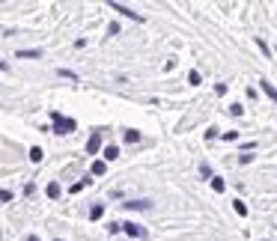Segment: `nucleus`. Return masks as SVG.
I'll use <instances>...</instances> for the list:
<instances>
[{
	"label": "nucleus",
	"instance_id": "obj_9",
	"mask_svg": "<svg viewBox=\"0 0 277 241\" xmlns=\"http://www.w3.org/2000/svg\"><path fill=\"white\" fill-rule=\"evenodd\" d=\"M18 57H21V60H39L42 51H18Z\"/></svg>",
	"mask_w": 277,
	"mask_h": 241
},
{
	"label": "nucleus",
	"instance_id": "obj_1",
	"mask_svg": "<svg viewBox=\"0 0 277 241\" xmlns=\"http://www.w3.org/2000/svg\"><path fill=\"white\" fill-rule=\"evenodd\" d=\"M54 131H57V134H69V131H75V122L66 119V116H60V113H54Z\"/></svg>",
	"mask_w": 277,
	"mask_h": 241
},
{
	"label": "nucleus",
	"instance_id": "obj_24",
	"mask_svg": "<svg viewBox=\"0 0 277 241\" xmlns=\"http://www.w3.org/2000/svg\"><path fill=\"white\" fill-rule=\"evenodd\" d=\"M27 241H39V235H27Z\"/></svg>",
	"mask_w": 277,
	"mask_h": 241
},
{
	"label": "nucleus",
	"instance_id": "obj_11",
	"mask_svg": "<svg viewBox=\"0 0 277 241\" xmlns=\"http://www.w3.org/2000/svg\"><path fill=\"white\" fill-rule=\"evenodd\" d=\"M48 197H51V200H57V197H60V185H57V182H51V185H48Z\"/></svg>",
	"mask_w": 277,
	"mask_h": 241
},
{
	"label": "nucleus",
	"instance_id": "obj_23",
	"mask_svg": "<svg viewBox=\"0 0 277 241\" xmlns=\"http://www.w3.org/2000/svg\"><path fill=\"white\" fill-rule=\"evenodd\" d=\"M239 161H242V164H250V161H253V155H250V152H242V158H239Z\"/></svg>",
	"mask_w": 277,
	"mask_h": 241
},
{
	"label": "nucleus",
	"instance_id": "obj_7",
	"mask_svg": "<svg viewBox=\"0 0 277 241\" xmlns=\"http://www.w3.org/2000/svg\"><path fill=\"white\" fill-rule=\"evenodd\" d=\"M117 158H120V149L117 146H107L104 149V161H117Z\"/></svg>",
	"mask_w": 277,
	"mask_h": 241
},
{
	"label": "nucleus",
	"instance_id": "obj_3",
	"mask_svg": "<svg viewBox=\"0 0 277 241\" xmlns=\"http://www.w3.org/2000/svg\"><path fill=\"white\" fill-rule=\"evenodd\" d=\"M110 9H114V12H123L125 18H134V21H143V15H140V12H134V9H128V6H123V3H117V0L110 3Z\"/></svg>",
	"mask_w": 277,
	"mask_h": 241
},
{
	"label": "nucleus",
	"instance_id": "obj_21",
	"mask_svg": "<svg viewBox=\"0 0 277 241\" xmlns=\"http://www.w3.org/2000/svg\"><path fill=\"white\" fill-rule=\"evenodd\" d=\"M57 74H60V77H69V81H75V77H78L75 71H69V69H60V71H57Z\"/></svg>",
	"mask_w": 277,
	"mask_h": 241
},
{
	"label": "nucleus",
	"instance_id": "obj_2",
	"mask_svg": "<svg viewBox=\"0 0 277 241\" xmlns=\"http://www.w3.org/2000/svg\"><path fill=\"white\" fill-rule=\"evenodd\" d=\"M125 229V235H131V238H146L149 235V229L146 226H140V223H120Z\"/></svg>",
	"mask_w": 277,
	"mask_h": 241
},
{
	"label": "nucleus",
	"instance_id": "obj_18",
	"mask_svg": "<svg viewBox=\"0 0 277 241\" xmlns=\"http://www.w3.org/2000/svg\"><path fill=\"white\" fill-rule=\"evenodd\" d=\"M90 185V179H84V182H78V185H72V194H78V191H84Z\"/></svg>",
	"mask_w": 277,
	"mask_h": 241
},
{
	"label": "nucleus",
	"instance_id": "obj_5",
	"mask_svg": "<svg viewBox=\"0 0 277 241\" xmlns=\"http://www.w3.org/2000/svg\"><path fill=\"white\" fill-rule=\"evenodd\" d=\"M123 206L128 208V211H143V208H149V203H146V200H137V203L131 200V203H123Z\"/></svg>",
	"mask_w": 277,
	"mask_h": 241
},
{
	"label": "nucleus",
	"instance_id": "obj_16",
	"mask_svg": "<svg viewBox=\"0 0 277 241\" xmlns=\"http://www.w3.org/2000/svg\"><path fill=\"white\" fill-rule=\"evenodd\" d=\"M188 81H191L194 87H200V84H203V77H200V71H191V74H188Z\"/></svg>",
	"mask_w": 277,
	"mask_h": 241
},
{
	"label": "nucleus",
	"instance_id": "obj_6",
	"mask_svg": "<svg viewBox=\"0 0 277 241\" xmlns=\"http://www.w3.org/2000/svg\"><path fill=\"white\" fill-rule=\"evenodd\" d=\"M262 93H265V96H268V99L277 104V90L271 87V84H265V81H262Z\"/></svg>",
	"mask_w": 277,
	"mask_h": 241
},
{
	"label": "nucleus",
	"instance_id": "obj_20",
	"mask_svg": "<svg viewBox=\"0 0 277 241\" xmlns=\"http://www.w3.org/2000/svg\"><path fill=\"white\" fill-rule=\"evenodd\" d=\"M220 137L227 140V143H233V140H239V131H227V134H220Z\"/></svg>",
	"mask_w": 277,
	"mask_h": 241
},
{
	"label": "nucleus",
	"instance_id": "obj_22",
	"mask_svg": "<svg viewBox=\"0 0 277 241\" xmlns=\"http://www.w3.org/2000/svg\"><path fill=\"white\" fill-rule=\"evenodd\" d=\"M230 113H233V116H242V113H245V107H242V104H233V107H230Z\"/></svg>",
	"mask_w": 277,
	"mask_h": 241
},
{
	"label": "nucleus",
	"instance_id": "obj_13",
	"mask_svg": "<svg viewBox=\"0 0 277 241\" xmlns=\"http://www.w3.org/2000/svg\"><path fill=\"white\" fill-rule=\"evenodd\" d=\"M30 161H33V164H39V161H42V149H39V146H33V149H30Z\"/></svg>",
	"mask_w": 277,
	"mask_h": 241
},
{
	"label": "nucleus",
	"instance_id": "obj_4",
	"mask_svg": "<svg viewBox=\"0 0 277 241\" xmlns=\"http://www.w3.org/2000/svg\"><path fill=\"white\" fill-rule=\"evenodd\" d=\"M98 146H101V134L95 131V134L90 137V143H87V152H90V155H95V152H98Z\"/></svg>",
	"mask_w": 277,
	"mask_h": 241
},
{
	"label": "nucleus",
	"instance_id": "obj_12",
	"mask_svg": "<svg viewBox=\"0 0 277 241\" xmlns=\"http://www.w3.org/2000/svg\"><path fill=\"white\" fill-rule=\"evenodd\" d=\"M233 208H236V214H242V217L247 214V206L242 203V200H233Z\"/></svg>",
	"mask_w": 277,
	"mask_h": 241
},
{
	"label": "nucleus",
	"instance_id": "obj_19",
	"mask_svg": "<svg viewBox=\"0 0 277 241\" xmlns=\"http://www.w3.org/2000/svg\"><path fill=\"white\" fill-rule=\"evenodd\" d=\"M200 173H203V176H206V179H212V176H215V173H212V167H209V164H200Z\"/></svg>",
	"mask_w": 277,
	"mask_h": 241
},
{
	"label": "nucleus",
	"instance_id": "obj_17",
	"mask_svg": "<svg viewBox=\"0 0 277 241\" xmlns=\"http://www.w3.org/2000/svg\"><path fill=\"white\" fill-rule=\"evenodd\" d=\"M256 48H259V51H262V54H265V57H271V51H268V45H265V42H262V39H256Z\"/></svg>",
	"mask_w": 277,
	"mask_h": 241
},
{
	"label": "nucleus",
	"instance_id": "obj_10",
	"mask_svg": "<svg viewBox=\"0 0 277 241\" xmlns=\"http://www.w3.org/2000/svg\"><path fill=\"white\" fill-rule=\"evenodd\" d=\"M104 173H107V164L104 161H95L92 164V176H104Z\"/></svg>",
	"mask_w": 277,
	"mask_h": 241
},
{
	"label": "nucleus",
	"instance_id": "obj_26",
	"mask_svg": "<svg viewBox=\"0 0 277 241\" xmlns=\"http://www.w3.org/2000/svg\"><path fill=\"white\" fill-rule=\"evenodd\" d=\"M57 241H60V238H57Z\"/></svg>",
	"mask_w": 277,
	"mask_h": 241
},
{
	"label": "nucleus",
	"instance_id": "obj_25",
	"mask_svg": "<svg viewBox=\"0 0 277 241\" xmlns=\"http://www.w3.org/2000/svg\"><path fill=\"white\" fill-rule=\"evenodd\" d=\"M0 71H6V63H3V60H0Z\"/></svg>",
	"mask_w": 277,
	"mask_h": 241
},
{
	"label": "nucleus",
	"instance_id": "obj_15",
	"mask_svg": "<svg viewBox=\"0 0 277 241\" xmlns=\"http://www.w3.org/2000/svg\"><path fill=\"white\" fill-rule=\"evenodd\" d=\"M125 140H128V143H137V140H140V131H134V128L125 131Z\"/></svg>",
	"mask_w": 277,
	"mask_h": 241
},
{
	"label": "nucleus",
	"instance_id": "obj_14",
	"mask_svg": "<svg viewBox=\"0 0 277 241\" xmlns=\"http://www.w3.org/2000/svg\"><path fill=\"white\" fill-rule=\"evenodd\" d=\"M101 214H104V206H92L90 208V217H92V220H98Z\"/></svg>",
	"mask_w": 277,
	"mask_h": 241
},
{
	"label": "nucleus",
	"instance_id": "obj_8",
	"mask_svg": "<svg viewBox=\"0 0 277 241\" xmlns=\"http://www.w3.org/2000/svg\"><path fill=\"white\" fill-rule=\"evenodd\" d=\"M224 188H227L224 179H220V176H212V191H215V194H224Z\"/></svg>",
	"mask_w": 277,
	"mask_h": 241
}]
</instances>
